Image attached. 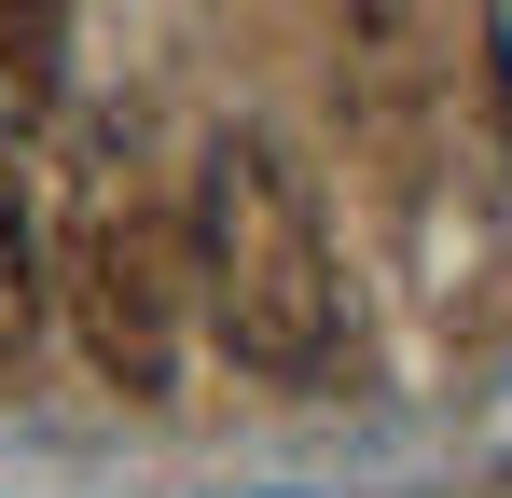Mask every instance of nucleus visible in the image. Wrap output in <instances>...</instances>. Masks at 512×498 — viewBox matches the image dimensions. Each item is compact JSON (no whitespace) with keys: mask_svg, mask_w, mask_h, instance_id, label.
<instances>
[{"mask_svg":"<svg viewBox=\"0 0 512 498\" xmlns=\"http://www.w3.org/2000/svg\"><path fill=\"white\" fill-rule=\"evenodd\" d=\"M180 277L194 263H180L139 153L125 139H70V166H56V305H70L84 360L125 402H167V374H180Z\"/></svg>","mask_w":512,"mask_h":498,"instance_id":"obj_2","label":"nucleus"},{"mask_svg":"<svg viewBox=\"0 0 512 498\" xmlns=\"http://www.w3.org/2000/svg\"><path fill=\"white\" fill-rule=\"evenodd\" d=\"M485 56H499V97H512V0H485Z\"/></svg>","mask_w":512,"mask_h":498,"instance_id":"obj_5","label":"nucleus"},{"mask_svg":"<svg viewBox=\"0 0 512 498\" xmlns=\"http://www.w3.org/2000/svg\"><path fill=\"white\" fill-rule=\"evenodd\" d=\"M56 97V0H0V125Z\"/></svg>","mask_w":512,"mask_h":498,"instance_id":"obj_3","label":"nucleus"},{"mask_svg":"<svg viewBox=\"0 0 512 498\" xmlns=\"http://www.w3.org/2000/svg\"><path fill=\"white\" fill-rule=\"evenodd\" d=\"M28 319H42V249H28V194L0 166V360L28 346Z\"/></svg>","mask_w":512,"mask_h":498,"instance_id":"obj_4","label":"nucleus"},{"mask_svg":"<svg viewBox=\"0 0 512 498\" xmlns=\"http://www.w3.org/2000/svg\"><path fill=\"white\" fill-rule=\"evenodd\" d=\"M180 263H194L208 332L250 374L305 388V374L346 360V263H333V222H319L305 166L277 139H208V166H194V249Z\"/></svg>","mask_w":512,"mask_h":498,"instance_id":"obj_1","label":"nucleus"}]
</instances>
